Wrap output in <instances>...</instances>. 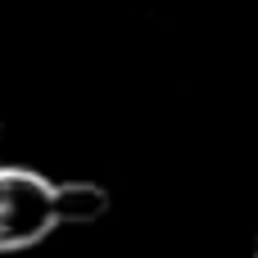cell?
I'll return each instance as SVG.
<instances>
[{
	"instance_id": "1",
	"label": "cell",
	"mask_w": 258,
	"mask_h": 258,
	"mask_svg": "<svg viewBox=\"0 0 258 258\" xmlns=\"http://www.w3.org/2000/svg\"><path fill=\"white\" fill-rule=\"evenodd\" d=\"M109 213L100 181H54L36 168L0 163V254L32 249L59 227H91Z\"/></svg>"
}]
</instances>
